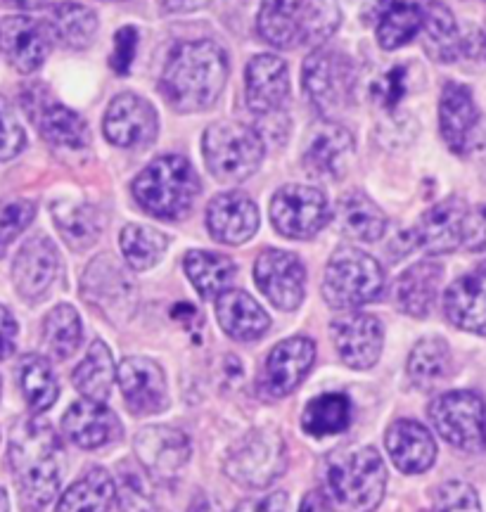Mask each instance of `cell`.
Instances as JSON below:
<instances>
[{
	"label": "cell",
	"instance_id": "obj_4",
	"mask_svg": "<svg viewBox=\"0 0 486 512\" xmlns=\"http://www.w3.org/2000/svg\"><path fill=\"white\" fill-rule=\"evenodd\" d=\"M387 470L373 446L349 448L325 467V496L340 512H373L385 496Z\"/></svg>",
	"mask_w": 486,
	"mask_h": 512
},
{
	"label": "cell",
	"instance_id": "obj_8",
	"mask_svg": "<svg viewBox=\"0 0 486 512\" xmlns=\"http://www.w3.org/2000/svg\"><path fill=\"white\" fill-rule=\"evenodd\" d=\"M287 467L285 437L276 427H257L247 432L228 451L223 470L235 484L247 489H264L283 475Z\"/></svg>",
	"mask_w": 486,
	"mask_h": 512
},
{
	"label": "cell",
	"instance_id": "obj_51",
	"mask_svg": "<svg viewBox=\"0 0 486 512\" xmlns=\"http://www.w3.org/2000/svg\"><path fill=\"white\" fill-rule=\"evenodd\" d=\"M463 247L468 252H486V202L468 209L463 226Z\"/></svg>",
	"mask_w": 486,
	"mask_h": 512
},
{
	"label": "cell",
	"instance_id": "obj_43",
	"mask_svg": "<svg viewBox=\"0 0 486 512\" xmlns=\"http://www.w3.org/2000/svg\"><path fill=\"white\" fill-rule=\"evenodd\" d=\"M121 252L129 268L133 271H147V268L157 266V261L162 259L166 247H169V238L157 228L138 226L131 223L121 230Z\"/></svg>",
	"mask_w": 486,
	"mask_h": 512
},
{
	"label": "cell",
	"instance_id": "obj_47",
	"mask_svg": "<svg viewBox=\"0 0 486 512\" xmlns=\"http://www.w3.org/2000/svg\"><path fill=\"white\" fill-rule=\"evenodd\" d=\"M432 512H482V503L468 482L453 479L434 491Z\"/></svg>",
	"mask_w": 486,
	"mask_h": 512
},
{
	"label": "cell",
	"instance_id": "obj_12",
	"mask_svg": "<svg viewBox=\"0 0 486 512\" xmlns=\"http://www.w3.org/2000/svg\"><path fill=\"white\" fill-rule=\"evenodd\" d=\"M81 294L88 304L110 320H126L136 311V285L112 256H98L86 268L81 280Z\"/></svg>",
	"mask_w": 486,
	"mask_h": 512
},
{
	"label": "cell",
	"instance_id": "obj_7",
	"mask_svg": "<svg viewBox=\"0 0 486 512\" xmlns=\"http://www.w3.org/2000/svg\"><path fill=\"white\" fill-rule=\"evenodd\" d=\"M204 162L214 178L240 183L259 169L264 159V140L254 128L238 121H219L204 131Z\"/></svg>",
	"mask_w": 486,
	"mask_h": 512
},
{
	"label": "cell",
	"instance_id": "obj_14",
	"mask_svg": "<svg viewBox=\"0 0 486 512\" xmlns=\"http://www.w3.org/2000/svg\"><path fill=\"white\" fill-rule=\"evenodd\" d=\"M316 361V344L309 337H290L280 342L266 358L264 373L259 380V392L268 401L290 396Z\"/></svg>",
	"mask_w": 486,
	"mask_h": 512
},
{
	"label": "cell",
	"instance_id": "obj_25",
	"mask_svg": "<svg viewBox=\"0 0 486 512\" xmlns=\"http://www.w3.org/2000/svg\"><path fill=\"white\" fill-rule=\"evenodd\" d=\"M465 216H468V204L460 197H449L422 214L413 240L430 254H449L463 245Z\"/></svg>",
	"mask_w": 486,
	"mask_h": 512
},
{
	"label": "cell",
	"instance_id": "obj_2",
	"mask_svg": "<svg viewBox=\"0 0 486 512\" xmlns=\"http://www.w3.org/2000/svg\"><path fill=\"white\" fill-rule=\"evenodd\" d=\"M228 81V55L214 41H188L166 60L162 81L164 100L176 112H202L221 98Z\"/></svg>",
	"mask_w": 486,
	"mask_h": 512
},
{
	"label": "cell",
	"instance_id": "obj_18",
	"mask_svg": "<svg viewBox=\"0 0 486 512\" xmlns=\"http://www.w3.org/2000/svg\"><path fill=\"white\" fill-rule=\"evenodd\" d=\"M157 114L136 93H121L105 114V136L117 147H145L157 138Z\"/></svg>",
	"mask_w": 486,
	"mask_h": 512
},
{
	"label": "cell",
	"instance_id": "obj_21",
	"mask_svg": "<svg viewBox=\"0 0 486 512\" xmlns=\"http://www.w3.org/2000/svg\"><path fill=\"white\" fill-rule=\"evenodd\" d=\"M57 273H60V254L46 235H36L24 242L12 264V280L19 297L29 302L41 299L53 287Z\"/></svg>",
	"mask_w": 486,
	"mask_h": 512
},
{
	"label": "cell",
	"instance_id": "obj_52",
	"mask_svg": "<svg viewBox=\"0 0 486 512\" xmlns=\"http://www.w3.org/2000/svg\"><path fill=\"white\" fill-rule=\"evenodd\" d=\"M287 508H290V498H287L285 491H276L271 496L242 501L235 512H287Z\"/></svg>",
	"mask_w": 486,
	"mask_h": 512
},
{
	"label": "cell",
	"instance_id": "obj_27",
	"mask_svg": "<svg viewBox=\"0 0 486 512\" xmlns=\"http://www.w3.org/2000/svg\"><path fill=\"white\" fill-rule=\"evenodd\" d=\"M387 451L394 465L406 475L427 472L437 460V444L425 425L415 420H396L385 437Z\"/></svg>",
	"mask_w": 486,
	"mask_h": 512
},
{
	"label": "cell",
	"instance_id": "obj_5",
	"mask_svg": "<svg viewBox=\"0 0 486 512\" xmlns=\"http://www.w3.org/2000/svg\"><path fill=\"white\" fill-rule=\"evenodd\" d=\"M200 195V178L188 159L166 155L152 162L133 181V197L157 219H181Z\"/></svg>",
	"mask_w": 486,
	"mask_h": 512
},
{
	"label": "cell",
	"instance_id": "obj_24",
	"mask_svg": "<svg viewBox=\"0 0 486 512\" xmlns=\"http://www.w3.org/2000/svg\"><path fill=\"white\" fill-rule=\"evenodd\" d=\"M245 95L249 110L257 114H276L290 98L287 64L276 55H257L247 64Z\"/></svg>",
	"mask_w": 486,
	"mask_h": 512
},
{
	"label": "cell",
	"instance_id": "obj_33",
	"mask_svg": "<svg viewBox=\"0 0 486 512\" xmlns=\"http://www.w3.org/2000/svg\"><path fill=\"white\" fill-rule=\"evenodd\" d=\"M337 226L351 240L377 242L387 230V216L363 192H347L337 202Z\"/></svg>",
	"mask_w": 486,
	"mask_h": 512
},
{
	"label": "cell",
	"instance_id": "obj_6",
	"mask_svg": "<svg viewBox=\"0 0 486 512\" xmlns=\"http://www.w3.org/2000/svg\"><path fill=\"white\" fill-rule=\"evenodd\" d=\"M385 290V273L373 256L356 247H340L330 256L323 297L332 309H358L375 302Z\"/></svg>",
	"mask_w": 486,
	"mask_h": 512
},
{
	"label": "cell",
	"instance_id": "obj_20",
	"mask_svg": "<svg viewBox=\"0 0 486 512\" xmlns=\"http://www.w3.org/2000/svg\"><path fill=\"white\" fill-rule=\"evenodd\" d=\"M119 384L131 413L155 415L169 406L164 370L155 361H150V358H126L119 366Z\"/></svg>",
	"mask_w": 486,
	"mask_h": 512
},
{
	"label": "cell",
	"instance_id": "obj_34",
	"mask_svg": "<svg viewBox=\"0 0 486 512\" xmlns=\"http://www.w3.org/2000/svg\"><path fill=\"white\" fill-rule=\"evenodd\" d=\"M46 27L62 46L83 50L93 43L98 17L81 3H55L46 12Z\"/></svg>",
	"mask_w": 486,
	"mask_h": 512
},
{
	"label": "cell",
	"instance_id": "obj_17",
	"mask_svg": "<svg viewBox=\"0 0 486 512\" xmlns=\"http://www.w3.org/2000/svg\"><path fill=\"white\" fill-rule=\"evenodd\" d=\"M330 335L342 363L354 370L373 368L382 354L385 332H382L380 320L370 313H347L332 320Z\"/></svg>",
	"mask_w": 486,
	"mask_h": 512
},
{
	"label": "cell",
	"instance_id": "obj_13",
	"mask_svg": "<svg viewBox=\"0 0 486 512\" xmlns=\"http://www.w3.org/2000/svg\"><path fill=\"white\" fill-rule=\"evenodd\" d=\"M254 280L276 309L294 311L304 302L306 271L302 259L283 249H264L254 264Z\"/></svg>",
	"mask_w": 486,
	"mask_h": 512
},
{
	"label": "cell",
	"instance_id": "obj_54",
	"mask_svg": "<svg viewBox=\"0 0 486 512\" xmlns=\"http://www.w3.org/2000/svg\"><path fill=\"white\" fill-rule=\"evenodd\" d=\"M211 0H162L166 12H195L207 8Z\"/></svg>",
	"mask_w": 486,
	"mask_h": 512
},
{
	"label": "cell",
	"instance_id": "obj_26",
	"mask_svg": "<svg viewBox=\"0 0 486 512\" xmlns=\"http://www.w3.org/2000/svg\"><path fill=\"white\" fill-rule=\"evenodd\" d=\"M62 430L76 446L100 448L121 437V422L105 403L83 399L76 401L62 418Z\"/></svg>",
	"mask_w": 486,
	"mask_h": 512
},
{
	"label": "cell",
	"instance_id": "obj_56",
	"mask_svg": "<svg viewBox=\"0 0 486 512\" xmlns=\"http://www.w3.org/2000/svg\"><path fill=\"white\" fill-rule=\"evenodd\" d=\"M299 512H328V503H325V496L321 494V491H311V494H306Z\"/></svg>",
	"mask_w": 486,
	"mask_h": 512
},
{
	"label": "cell",
	"instance_id": "obj_16",
	"mask_svg": "<svg viewBox=\"0 0 486 512\" xmlns=\"http://www.w3.org/2000/svg\"><path fill=\"white\" fill-rule=\"evenodd\" d=\"M351 159H354V136L340 124L323 121L306 140L302 162L306 174L318 181H337L349 171Z\"/></svg>",
	"mask_w": 486,
	"mask_h": 512
},
{
	"label": "cell",
	"instance_id": "obj_58",
	"mask_svg": "<svg viewBox=\"0 0 486 512\" xmlns=\"http://www.w3.org/2000/svg\"><path fill=\"white\" fill-rule=\"evenodd\" d=\"M3 3H10V5H15V8L31 10V8H38V5H43V0H3Z\"/></svg>",
	"mask_w": 486,
	"mask_h": 512
},
{
	"label": "cell",
	"instance_id": "obj_41",
	"mask_svg": "<svg viewBox=\"0 0 486 512\" xmlns=\"http://www.w3.org/2000/svg\"><path fill=\"white\" fill-rule=\"evenodd\" d=\"M19 387H22L24 399H27L31 413H46L50 406L57 401L60 387H57V377L50 368V363L43 356L29 354L19 363Z\"/></svg>",
	"mask_w": 486,
	"mask_h": 512
},
{
	"label": "cell",
	"instance_id": "obj_32",
	"mask_svg": "<svg viewBox=\"0 0 486 512\" xmlns=\"http://www.w3.org/2000/svg\"><path fill=\"white\" fill-rule=\"evenodd\" d=\"M31 119L41 131V136L48 140L50 145L57 147H69V150H79L86 147L88 140V124L83 121L81 114H76L69 107L60 105L53 100H38L29 107Z\"/></svg>",
	"mask_w": 486,
	"mask_h": 512
},
{
	"label": "cell",
	"instance_id": "obj_22",
	"mask_svg": "<svg viewBox=\"0 0 486 512\" xmlns=\"http://www.w3.org/2000/svg\"><path fill=\"white\" fill-rule=\"evenodd\" d=\"M477 126L479 112L470 88L460 83H446L439 100V128L451 152L468 155L472 147H477Z\"/></svg>",
	"mask_w": 486,
	"mask_h": 512
},
{
	"label": "cell",
	"instance_id": "obj_50",
	"mask_svg": "<svg viewBox=\"0 0 486 512\" xmlns=\"http://www.w3.org/2000/svg\"><path fill=\"white\" fill-rule=\"evenodd\" d=\"M136 48H138V31L133 27L119 29L117 36H114V50L110 57V67L119 76L129 74L133 57H136Z\"/></svg>",
	"mask_w": 486,
	"mask_h": 512
},
{
	"label": "cell",
	"instance_id": "obj_15",
	"mask_svg": "<svg viewBox=\"0 0 486 512\" xmlns=\"http://www.w3.org/2000/svg\"><path fill=\"white\" fill-rule=\"evenodd\" d=\"M133 448L147 475L157 482L176 479L190 460V439L176 427H145L136 434Z\"/></svg>",
	"mask_w": 486,
	"mask_h": 512
},
{
	"label": "cell",
	"instance_id": "obj_42",
	"mask_svg": "<svg viewBox=\"0 0 486 512\" xmlns=\"http://www.w3.org/2000/svg\"><path fill=\"white\" fill-rule=\"evenodd\" d=\"M351 413L347 394H323L304 408L302 427L311 437H332L351 425Z\"/></svg>",
	"mask_w": 486,
	"mask_h": 512
},
{
	"label": "cell",
	"instance_id": "obj_28",
	"mask_svg": "<svg viewBox=\"0 0 486 512\" xmlns=\"http://www.w3.org/2000/svg\"><path fill=\"white\" fill-rule=\"evenodd\" d=\"M444 311L456 328L486 335V264L458 278L446 290Z\"/></svg>",
	"mask_w": 486,
	"mask_h": 512
},
{
	"label": "cell",
	"instance_id": "obj_49",
	"mask_svg": "<svg viewBox=\"0 0 486 512\" xmlns=\"http://www.w3.org/2000/svg\"><path fill=\"white\" fill-rule=\"evenodd\" d=\"M406 88H408L406 69L394 67V69H389L385 76H380V79L375 81L373 98H375V102H380L385 110H394V107L401 102V98L406 95Z\"/></svg>",
	"mask_w": 486,
	"mask_h": 512
},
{
	"label": "cell",
	"instance_id": "obj_11",
	"mask_svg": "<svg viewBox=\"0 0 486 512\" xmlns=\"http://www.w3.org/2000/svg\"><path fill=\"white\" fill-rule=\"evenodd\" d=\"M271 221L285 238L309 240L330 221L328 197L309 185H285L273 195Z\"/></svg>",
	"mask_w": 486,
	"mask_h": 512
},
{
	"label": "cell",
	"instance_id": "obj_23",
	"mask_svg": "<svg viewBox=\"0 0 486 512\" xmlns=\"http://www.w3.org/2000/svg\"><path fill=\"white\" fill-rule=\"evenodd\" d=\"M211 238L223 245H242L259 230V209L245 192H223L207 207Z\"/></svg>",
	"mask_w": 486,
	"mask_h": 512
},
{
	"label": "cell",
	"instance_id": "obj_57",
	"mask_svg": "<svg viewBox=\"0 0 486 512\" xmlns=\"http://www.w3.org/2000/svg\"><path fill=\"white\" fill-rule=\"evenodd\" d=\"M190 512H219V510H216V503L211 501L209 496L200 494L193 501V505H190Z\"/></svg>",
	"mask_w": 486,
	"mask_h": 512
},
{
	"label": "cell",
	"instance_id": "obj_1",
	"mask_svg": "<svg viewBox=\"0 0 486 512\" xmlns=\"http://www.w3.org/2000/svg\"><path fill=\"white\" fill-rule=\"evenodd\" d=\"M10 470L19 498L29 512L43 510L60 491L65 448L48 422H19L10 439Z\"/></svg>",
	"mask_w": 486,
	"mask_h": 512
},
{
	"label": "cell",
	"instance_id": "obj_37",
	"mask_svg": "<svg viewBox=\"0 0 486 512\" xmlns=\"http://www.w3.org/2000/svg\"><path fill=\"white\" fill-rule=\"evenodd\" d=\"M185 273L202 299H219L235 280V264L223 254L193 249L185 254Z\"/></svg>",
	"mask_w": 486,
	"mask_h": 512
},
{
	"label": "cell",
	"instance_id": "obj_29",
	"mask_svg": "<svg viewBox=\"0 0 486 512\" xmlns=\"http://www.w3.org/2000/svg\"><path fill=\"white\" fill-rule=\"evenodd\" d=\"M427 0H377V43L396 50L411 43L425 27Z\"/></svg>",
	"mask_w": 486,
	"mask_h": 512
},
{
	"label": "cell",
	"instance_id": "obj_3",
	"mask_svg": "<svg viewBox=\"0 0 486 512\" xmlns=\"http://www.w3.org/2000/svg\"><path fill=\"white\" fill-rule=\"evenodd\" d=\"M342 12L335 0H264L259 34L276 48L316 46L335 34Z\"/></svg>",
	"mask_w": 486,
	"mask_h": 512
},
{
	"label": "cell",
	"instance_id": "obj_46",
	"mask_svg": "<svg viewBox=\"0 0 486 512\" xmlns=\"http://www.w3.org/2000/svg\"><path fill=\"white\" fill-rule=\"evenodd\" d=\"M36 204L27 200H0V256L10 242L34 221Z\"/></svg>",
	"mask_w": 486,
	"mask_h": 512
},
{
	"label": "cell",
	"instance_id": "obj_10",
	"mask_svg": "<svg viewBox=\"0 0 486 512\" xmlns=\"http://www.w3.org/2000/svg\"><path fill=\"white\" fill-rule=\"evenodd\" d=\"M430 420L441 439L460 451L486 448V401L475 392L441 394L430 406Z\"/></svg>",
	"mask_w": 486,
	"mask_h": 512
},
{
	"label": "cell",
	"instance_id": "obj_40",
	"mask_svg": "<svg viewBox=\"0 0 486 512\" xmlns=\"http://www.w3.org/2000/svg\"><path fill=\"white\" fill-rule=\"evenodd\" d=\"M451 349L441 337H425L408 356V377L415 387L432 389L451 373Z\"/></svg>",
	"mask_w": 486,
	"mask_h": 512
},
{
	"label": "cell",
	"instance_id": "obj_19",
	"mask_svg": "<svg viewBox=\"0 0 486 512\" xmlns=\"http://www.w3.org/2000/svg\"><path fill=\"white\" fill-rule=\"evenodd\" d=\"M53 34L34 17H5L0 22V46L19 74H31L46 62Z\"/></svg>",
	"mask_w": 486,
	"mask_h": 512
},
{
	"label": "cell",
	"instance_id": "obj_36",
	"mask_svg": "<svg viewBox=\"0 0 486 512\" xmlns=\"http://www.w3.org/2000/svg\"><path fill=\"white\" fill-rule=\"evenodd\" d=\"M117 498V486L110 472L93 467L67 489L55 512H107Z\"/></svg>",
	"mask_w": 486,
	"mask_h": 512
},
{
	"label": "cell",
	"instance_id": "obj_55",
	"mask_svg": "<svg viewBox=\"0 0 486 512\" xmlns=\"http://www.w3.org/2000/svg\"><path fill=\"white\" fill-rule=\"evenodd\" d=\"M463 53L479 57V60H486V27L482 31H477L470 41H463Z\"/></svg>",
	"mask_w": 486,
	"mask_h": 512
},
{
	"label": "cell",
	"instance_id": "obj_35",
	"mask_svg": "<svg viewBox=\"0 0 486 512\" xmlns=\"http://www.w3.org/2000/svg\"><path fill=\"white\" fill-rule=\"evenodd\" d=\"M422 46L437 62H453L463 53V36H460L456 19L441 0H427Z\"/></svg>",
	"mask_w": 486,
	"mask_h": 512
},
{
	"label": "cell",
	"instance_id": "obj_38",
	"mask_svg": "<svg viewBox=\"0 0 486 512\" xmlns=\"http://www.w3.org/2000/svg\"><path fill=\"white\" fill-rule=\"evenodd\" d=\"M114 377H117V368H114L112 351L102 339H95L86 358L74 370V387L86 399L105 403L112 394Z\"/></svg>",
	"mask_w": 486,
	"mask_h": 512
},
{
	"label": "cell",
	"instance_id": "obj_45",
	"mask_svg": "<svg viewBox=\"0 0 486 512\" xmlns=\"http://www.w3.org/2000/svg\"><path fill=\"white\" fill-rule=\"evenodd\" d=\"M119 508L121 512H166L157 505L155 496H152L150 486L140 475L138 470H133L129 465H121L119 475Z\"/></svg>",
	"mask_w": 486,
	"mask_h": 512
},
{
	"label": "cell",
	"instance_id": "obj_39",
	"mask_svg": "<svg viewBox=\"0 0 486 512\" xmlns=\"http://www.w3.org/2000/svg\"><path fill=\"white\" fill-rule=\"evenodd\" d=\"M53 219L57 230L62 233V238L67 240V245L83 252L100 238L102 219L98 209L91 204L81 202H55L53 204Z\"/></svg>",
	"mask_w": 486,
	"mask_h": 512
},
{
	"label": "cell",
	"instance_id": "obj_9",
	"mask_svg": "<svg viewBox=\"0 0 486 512\" xmlns=\"http://www.w3.org/2000/svg\"><path fill=\"white\" fill-rule=\"evenodd\" d=\"M304 91L318 112L335 114L347 110L356 91V67L340 50L321 48L304 60Z\"/></svg>",
	"mask_w": 486,
	"mask_h": 512
},
{
	"label": "cell",
	"instance_id": "obj_44",
	"mask_svg": "<svg viewBox=\"0 0 486 512\" xmlns=\"http://www.w3.org/2000/svg\"><path fill=\"white\" fill-rule=\"evenodd\" d=\"M81 337V318L74 306L60 304L46 316V323H43V342H46L48 351L57 361H67L69 356H74V351L81 344Z\"/></svg>",
	"mask_w": 486,
	"mask_h": 512
},
{
	"label": "cell",
	"instance_id": "obj_48",
	"mask_svg": "<svg viewBox=\"0 0 486 512\" xmlns=\"http://www.w3.org/2000/svg\"><path fill=\"white\" fill-rule=\"evenodd\" d=\"M27 145V133L17 121L8 100L0 98V159H12Z\"/></svg>",
	"mask_w": 486,
	"mask_h": 512
},
{
	"label": "cell",
	"instance_id": "obj_53",
	"mask_svg": "<svg viewBox=\"0 0 486 512\" xmlns=\"http://www.w3.org/2000/svg\"><path fill=\"white\" fill-rule=\"evenodd\" d=\"M15 339H17V323L12 318V313L0 306V361L8 358L15 351Z\"/></svg>",
	"mask_w": 486,
	"mask_h": 512
},
{
	"label": "cell",
	"instance_id": "obj_30",
	"mask_svg": "<svg viewBox=\"0 0 486 512\" xmlns=\"http://www.w3.org/2000/svg\"><path fill=\"white\" fill-rule=\"evenodd\" d=\"M216 316H219L223 332L240 342H254L271 328L268 313L257 304V299L242 290L223 292L216 299Z\"/></svg>",
	"mask_w": 486,
	"mask_h": 512
},
{
	"label": "cell",
	"instance_id": "obj_31",
	"mask_svg": "<svg viewBox=\"0 0 486 512\" xmlns=\"http://www.w3.org/2000/svg\"><path fill=\"white\" fill-rule=\"evenodd\" d=\"M441 278H444V268L437 261H418L415 266L406 268L396 280L394 290L399 311L413 318H425L437 299Z\"/></svg>",
	"mask_w": 486,
	"mask_h": 512
}]
</instances>
